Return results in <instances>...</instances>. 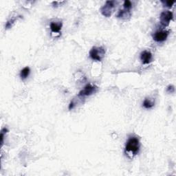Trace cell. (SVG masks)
Returning <instances> with one entry per match:
<instances>
[{
	"label": "cell",
	"instance_id": "cell-1",
	"mask_svg": "<svg viewBox=\"0 0 176 176\" xmlns=\"http://www.w3.org/2000/svg\"><path fill=\"white\" fill-rule=\"evenodd\" d=\"M140 149V142L137 137H131L127 140L125 145V153L131 155H136Z\"/></svg>",
	"mask_w": 176,
	"mask_h": 176
},
{
	"label": "cell",
	"instance_id": "cell-2",
	"mask_svg": "<svg viewBox=\"0 0 176 176\" xmlns=\"http://www.w3.org/2000/svg\"><path fill=\"white\" fill-rule=\"evenodd\" d=\"M105 55V50L103 47H93L90 51L89 55L92 60L101 61Z\"/></svg>",
	"mask_w": 176,
	"mask_h": 176
},
{
	"label": "cell",
	"instance_id": "cell-3",
	"mask_svg": "<svg viewBox=\"0 0 176 176\" xmlns=\"http://www.w3.org/2000/svg\"><path fill=\"white\" fill-rule=\"evenodd\" d=\"M116 2L115 1H107L101 8V12L103 16L109 17L111 15L112 12L115 8Z\"/></svg>",
	"mask_w": 176,
	"mask_h": 176
},
{
	"label": "cell",
	"instance_id": "cell-4",
	"mask_svg": "<svg viewBox=\"0 0 176 176\" xmlns=\"http://www.w3.org/2000/svg\"><path fill=\"white\" fill-rule=\"evenodd\" d=\"M173 18V14L171 11H164L161 12L160 15V24L162 26L167 27L169 25L170 22L171 21Z\"/></svg>",
	"mask_w": 176,
	"mask_h": 176
},
{
	"label": "cell",
	"instance_id": "cell-5",
	"mask_svg": "<svg viewBox=\"0 0 176 176\" xmlns=\"http://www.w3.org/2000/svg\"><path fill=\"white\" fill-rule=\"evenodd\" d=\"M98 90V88L96 85H93L91 84H88L82 90L80 91L78 93V96L81 97H85V96H89L96 93Z\"/></svg>",
	"mask_w": 176,
	"mask_h": 176
},
{
	"label": "cell",
	"instance_id": "cell-6",
	"mask_svg": "<svg viewBox=\"0 0 176 176\" xmlns=\"http://www.w3.org/2000/svg\"><path fill=\"white\" fill-rule=\"evenodd\" d=\"M169 35V32L167 30H158L153 35V39L158 43L164 42L167 40L168 36Z\"/></svg>",
	"mask_w": 176,
	"mask_h": 176
},
{
	"label": "cell",
	"instance_id": "cell-7",
	"mask_svg": "<svg viewBox=\"0 0 176 176\" xmlns=\"http://www.w3.org/2000/svg\"><path fill=\"white\" fill-rule=\"evenodd\" d=\"M153 55L150 51L144 50L140 54V60H141L142 64L147 65L149 64L152 61Z\"/></svg>",
	"mask_w": 176,
	"mask_h": 176
},
{
	"label": "cell",
	"instance_id": "cell-8",
	"mask_svg": "<svg viewBox=\"0 0 176 176\" xmlns=\"http://www.w3.org/2000/svg\"><path fill=\"white\" fill-rule=\"evenodd\" d=\"M62 26H63L62 22H51L50 24V28L51 31L55 33L60 32L61 28H62Z\"/></svg>",
	"mask_w": 176,
	"mask_h": 176
},
{
	"label": "cell",
	"instance_id": "cell-9",
	"mask_svg": "<svg viewBox=\"0 0 176 176\" xmlns=\"http://www.w3.org/2000/svg\"><path fill=\"white\" fill-rule=\"evenodd\" d=\"M131 11H129V10L127 9H123L121 10L118 12V13L117 14L116 17L118 18H121L122 19H127V18H129L131 17Z\"/></svg>",
	"mask_w": 176,
	"mask_h": 176
},
{
	"label": "cell",
	"instance_id": "cell-10",
	"mask_svg": "<svg viewBox=\"0 0 176 176\" xmlns=\"http://www.w3.org/2000/svg\"><path fill=\"white\" fill-rule=\"evenodd\" d=\"M155 105V102L154 101H151V99L149 98H145L143 103H142V106L144 107L145 109H151L152 108H154Z\"/></svg>",
	"mask_w": 176,
	"mask_h": 176
},
{
	"label": "cell",
	"instance_id": "cell-11",
	"mask_svg": "<svg viewBox=\"0 0 176 176\" xmlns=\"http://www.w3.org/2000/svg\"><path fill=\"white\" fill-rule=\"evenodd\" d=\"M30 73V69L29 67H25L24 69H22L20 72V77L22 80H25L28 77Z\"/></svg>",
	"mask_w": 176,
	"mask_h": 176
},
{
	"label": "cell",
	"instance_id": "cell-12",
	"mask_svg": "<svg viewBox=\"0 0 176 176\" xmlns=\"http://www.w3.org/2000/svg\"><path fill=\"white\" fill-rule=\"evenodd\" d=\"M124 8L129 10V11H131V8H132V4L131 2L129 1V0H126V1L124 2V4H123Z\"/></svg>",
	"mask_w": 176,
	"mask_h": 176
},
{
	"label": "cell",
	"instance_id": "cell-13",
	"mask_svg": "<svg viewBox=\"0 0 176 176\" xmlns=\"http://www.w3.org/2000/svg\"><path fill=\"white\" fill-rule=\"evenodd\" d=\"M8 131V130L7 128H4V129H2V131H1V144H2V147L3 146V144H4V136Z\"/></svg>",
	"mask_w": 176,
	"mask_h": 176
},
{
	"label": "cell",
	"instance_id": "cell-14",
	"mask_svg": "<svg viewBox=\"0 0 176 176\" xmlns=\"http://www.w3.org/2000/svg\"><path fill=\"white\" fill-rule=\"evenodd\" d=\"M163 4H164L166 5L165 6H167L168 8H171L173 6V5L175 4V2L173 1H165V2H162Z\"/></svg>",
	"mask_w": 176,
	"mask_h": 176
},
{
	"label": "cell",
	"instance_id": "cell-15",
	"mask_svg": "<svg viewBox=\"0 0 176 176\" xmlns=\"http://www.w3.org/2000/svg\"><path fill=\"white\" fill-rule=\"evenodd\" d=\"M167 92L169 93H173L175 91V88L173 85H169L167 87Z\"/></svg>",
	"mask_w": 176,
	"mask_h": 176
},
{
	"label": "cell",
	"instance_id": "cell-16",
	"mask_svg": "<svg viewBox=\"0 0 176 176\" xmlns=\"http://www.w3.org/2000/svg\"><path fill=\"white\" fill-rule=\"evenodd\" d=\"M74 107H75V103H74V101H71V103L69 105V109L71 110V109H72L74 108Z\"/></svg>",
	"mask_w": 176,
	"mask_h": 176
}]
</instances>
